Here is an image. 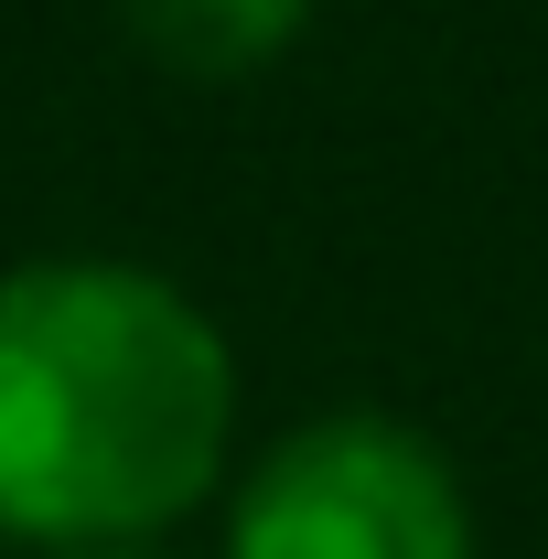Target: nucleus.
<instances>
[{"label": "nucleus", "instance_id": "7ed1b4c3", "mask_svg": "<svg viewBox=\"0 0 548 559\" xmlns=\"http://www.w3.org/2000/svg\"><path fill=\"white\" fill-rule=\"evenodd\" d=\"M119 22L172 75H259L270 55L301 44L312 0H119Z\"/></svg>", "mask_w": 548, "mask_h": 559}, {"label": "nucleus", "instance_id": "f03ea898", "mask_svg": "<svg viewBox=\"0 0 548 559\" xmlns=\"http://www.w3.org/2000/svg\"><path fill=\"white\" fill-rule=\"evenodd\" d=\"M226 559H474V506L430 430L334 409L248 463L226 506Z\"/></svg>", "mask_w": 548, "mask_h": 559}, {"label": "nucleus", "instance_id": "20e7f679", "mask_svg": "<svg viewBox=\"0 0 548 559\" xmlns=\"http://www.w3.org/2000/svg\"><path fill=\"white\" fill-rule=\"evenodd\" d=\"M86 559H162V549H86Z\"/></svg>", "mask_w": 548, "mask_h": 559}, {"label": "nucleus", "instance_id": "f257e3e1", "mask_svg": "<svg viewBox=\"0 0 548 559\" xmlns=\"http://www.w3.org/2000/svg\"><path fill=\"white\" fill-rule=\"evenodd\" d=\"M237 452V345L140 259L0 270V538L151 549Z\"/></svg>", "mask_w": 548, "mask_h": 559}]
</instances>
